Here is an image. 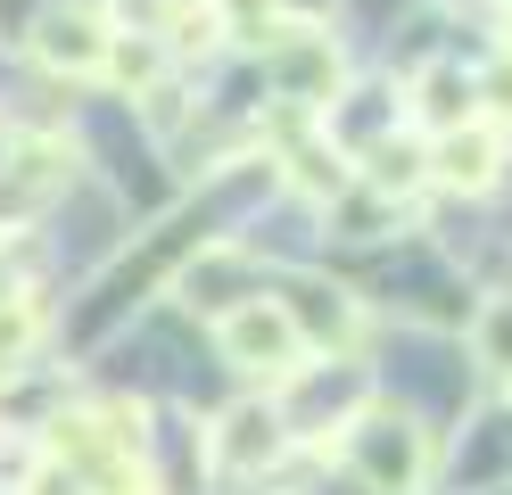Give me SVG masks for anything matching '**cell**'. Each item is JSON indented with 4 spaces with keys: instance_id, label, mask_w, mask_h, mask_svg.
Returning <instances> with one entry per match:
<instances>
[{
    "instance_id": "obj_11",
    "label": "cell",
    "mask_w": 512,
    "mask_h": 495,
    "mask_svg": "<svg viewBox=\"0 0 512 495\" xmlns=\"http://www.w3.org/2000/svg\"><path fill=\"white\" fill-rule=\"evenodd\" d=\"M25 495H83V471H67V462H42V471L25 479Z\"/></svg>"
},
{
    "instance_id": "obj_6",
    "label": "cell",
    "mask_w": 512,
    "mask_h": 495,
    "mask_svg": "<svg viewBox=\"0 0 512 495\" xmlns=\"http://www.w3.org/2000/svg\"><path fill=\"white\" fill-rule=\"evenodd\" d=\"M215 454H223V471H256V462H273L281 454V413L273 405H232V413H223Z\"/></svg>"
},
{
    "instance_id": "obj_8",
    "label": "cell",
    "mask_w": 512,
    "mask_h": 495,
    "mask_svg": "<svg viewBox=\"0 0 512 495\" xmlns=\"http://www.w3.org/2000/svg\"><path fill=\"white\" fill-rule=\"evenodd\" d=\"M471 83L463 75H446V66H430V75H422V116L438 124V132H455V124H471Z\"/></svg>"
},
{
    "instance_id": "obj_1",
    "label": "cell",
    "mask_w": 512,
    "mask_h": 495,
    "mask_svg": "<svg viewBox=\"0 0 512 495\" xmlns=\"http://www.w3.org/2000/svg\"><path fill=\"white\" fill-rule=\"evenodd\" d=\"M223 355L256 380H298L306 372V330L281 297H248V306L223 314Z\"/></svg>"
},
{
    "instance_id": "obj_9",
    "label": "cell",
    "mask_w": 512,
    "mask_h": 495,
    "mask_svg": "<svg viewBox=\"0 0 512 495\" xmlns=\"http://www.w3.org/2000/svg\"><path fill=\"white\" fill-rule=\"evenodd\" d=\"M471 347H479V363H488V372H512V297H496V306L479 314Z\"/></svg>"
},
{
    "instance_id": "obj_10",
    "label": "cell",
    "mask_w": 512,
    "mask_h": 495,
    "mask_svg": "<svg viewBox=\"0 0 512 495\" xmlns=\"http://www.w3.org/2000/svg\"><path fill=\"white\" fill-rule=\"evenodd\" d=\"M223 17H232V33L265 42V33H273V0H223Z\"/></svg>"
},
{
    "instance_id": "obj_2",
    "label": "cell",
    "mask_w": 512,
    "mask_h": 495,
    "mask_svg": "<svg viewBox=\"0 0 512 495\" xmlns=\"http://www.w3.org/2000/svg\"><path fill=\"white\" fill-rule=\"evenodd\" d=\"M108 42H116V33L91 17V9H42V17H34V58L58 66V75H100V66H108Z\"/></svg>"
},
{
    "instance_id": "obj_7",
    "label": "cell",
    "mask_w": 512,
    "mask_h": 495,
    "mask_svg": "<svg viewBox=\"0 0 512 495\" xmlns=\"http://www.w3.org/2000/svg\"><path fill=\"white\" fill-rule=\"evenodd\" d=\"M34 339H42V306L25 289H9L0 297V372H17V363L34 355Z\"/></svg>"
},
{
    "instance_id": "obj_3",
    "label": "cell",
    "mask_w": 512,
    "mask_h": 495,
    "mask_svg": "<svg viewBox=\"0 0 512 495\" xmlns=\"http://www.w3.org/2000/svg\"><path fill=\"white\" fill-rule=\"evenodd\" d=\"M430 174L446 182V190H488L496 174H504V132L496 124H455V132H438V149H430Z\"/></svg>"
},
{
    "instance_id": "obj_4",
    "label": "cell",
    "mask_w": 512,
    "mask_h": 495,
    "mask_svg": "<svg viewBox=\"0 0 512 495\" xmlns=\"http://www.w3.org/2000/svg\"><path fill=\"white\" fill-rule=\"evenodd\" d=\"M265 50H273V75H281V99H331V83H339V58H331V42H314V33H298V25H273L265 33Z\"/></svg>"
},
{
    "instance_id": "obj_5",
    "label": "cell",
    "mask_w": 512,
    "mask_h": 495,
    "mask_svg": "<svg viewBox=\"0 0 512 495\" xmlns=\"http://www.w3.org/2000/svg\"><path fill=\"white\" fill-rule=\"evenodd\" d=\"M380 429V438H356V462H364V479L380 487V495H413V487H422V438H413V429L397 421H372Z\"/></svg>"
}]
</instances>
